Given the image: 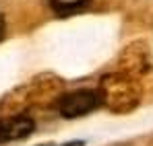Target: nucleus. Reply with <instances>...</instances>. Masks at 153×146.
<instances>
[{"label": "nucleus", "mask_w": 153, "mask_h": 146, "mask_svg": "<svg viewBox=\"0 0 153 146\" xmlns=\"http://www.w3.org/2000/svg\"><path fill=\"white\" fill-rule=\"evenodd\" d=\"M48 2L56 15H73L76 10L85 8L91 0H48Z\"/></svg>", "instance_id": "39448f33"}, {"label": "nucleus", "mask_w": 153, "mask_h": 146, "mask_svg": "<svg viewBox=\"0 0 153 146\" xmlns=\"http://www.w3.org/2000/svg\"><path fill=\"white\" fill-rule=\"evenodd\" d=\"M4 142H10V134H8V122L6 120H0V144Z\"/></svg>", "instance_id": "423d86ee"}, {"label": "nucleus", "mask_w": 153, "mask_h": 146, "mask_svg": "<svg viewBox=\"0 0 153 146\" xmlns=\"http://www.w3.org/2000/svg\"><path fill=\"white\" fill-rule=\"evenodd\" d=\"M151 68H153L151 49L145 41H134V43L126 45L118 58V70L132 74L137 78L145 76Z\"/></svg>", "instance_id": "20e7f679"}, {"label": "nucleus", "mask_w": 153, "mask_h": 146, "mask_svg": "<svg viewBox=\"0 0 153 146\" xmlns=\"http://www.w3.org/2000/svg\"><path fill=\"white\" fill-rule=\"evenodd\" d=\"M103 107L112 113H130L139 107L143 97V87L137 76L122 70L108 72L100 80Z\"/></svg>", "instance_id": "f03ea898"}, {"label": "nucleus", "mask_w": 153, "mask_h": 146, "mask_svg": "<svg viewBox=\"0 0 153 146\" xmlns=\"http://www.w3.org/2000/svg\"><path fill=\"white\" fill-rule=\"evenodd\" d=\"M64 89V80L56 74H37L25 84H19L13 89L6 97L0 101V111L6 115L13 113H25L29 107H37L50 101H58L60 93Z\"/></svg>", "instance_id": "f257e3e1"}, {"label": "nucleus", "mask_w": 153, "mask_h": 146, "mask_svg": "<svg viewBox=\"0 0 153 146\" xmlns=\"http://www.w3.org/2000/svg\"><path fill=\"white\" fill-rule=\"evenodd\" d=\"M62 146H85V142L76 140V142H68V144H62Z\"/></svg>", "instance_id": "6e6552de"}, {"label": "nucleus", "mask_w": 153, "mask_h": 146, "mask_svg": "<svg viewBox=\"0 0 153 146\" xmlns=\"http://www.w3.org/2000/svg\"><path fill=\"white\" fill-rule=\"evenodd\" d=\"M4 31H6V21H4V15L0 12V39L4 37Z\"/></svg>", "instance_id": "0eeeda50"}, {"label": "nucleus", "mask_w": 153, "mask_h": 146, "mask_svg": "<svg viewBox=\"0 0 153 146\" xmlns=\"http://www.w3.org/2000/svg\"><path fill=\"white\" fill-rule=\"evenodd\" d=\"M58 113L66 120H76V117H83L91 111H95L100 105H103L102 101V93L100 89L93 91V89H76V91H68L64 95H60L58 101Z\"/></svg>", "instance_id": "7ed1b4c3"}]
</instances>
